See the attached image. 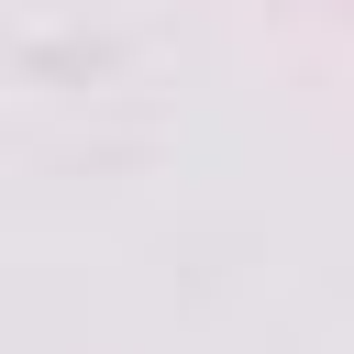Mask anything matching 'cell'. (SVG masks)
<instances>
[]
</instances>
